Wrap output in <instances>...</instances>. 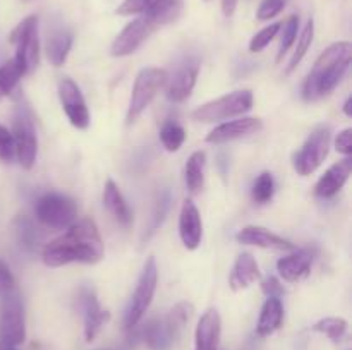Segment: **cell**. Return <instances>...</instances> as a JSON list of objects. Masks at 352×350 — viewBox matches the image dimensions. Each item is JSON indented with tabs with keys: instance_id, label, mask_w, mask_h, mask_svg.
<instances>
[{
	"instance_id": "7402d4cb",
	"label": "cell",
	"mask_w": 352,
	"mask_h": 350,
	"mask_svg": "<svg viewBox=\"0 0 352 350\" xmlns=\"http://www.w3.org/2000/svg\"><path fill=\"white\" fill-rule=\"evenodd\" d=\"M220 333H222V319L217 309H208L203 312L196 326L195 335V350H217L220 342Z\"/></svg>"
},
{
	"instance_id": "9a60e30c",
	"label": "cell",
	"mask_w": 352,
	"mask_h": 350,
	"mask_svg": "<svg viewBox=\"0 0 352 350\" xmlns=\"http://www.w3.org/2000/svg\"><path fill=\"white\" fill-rule=\"evenodd\" d=\"M236 240L244 246H254L261 247V249L270 250H294L296 246L291 240L284 239V237L277 235V233L270 232L268 229L260 225H248L237 232Z\"/></svg>"
},
{
	"instance_id": "484cf974",
	"label": "cell",
	"mask_w": 352,
	"mask_h": 350,
	"mask_svg": "<svg viewBox=\"0 0 352 350\" xmlns=\"http://www.w3.org/2000/svg\"><path fill=\"white\" fill-rule=\"evenodd\" d=\"M284 323V305L277 297H268L261 307L260 318L256 325V335L261 338L274 335Z\"/></svg>"
},
{
	"instance_id": "ac0fdd59",
	"label": "cell",
	"mask_w": 352,
	"mask_h": 350,
	"mask_svg": "<svg viewBox=\"0 0 352 350\" xmlns=\"http://www.w3.org/2000/svg\"><path fill=\"white\" fill-rule=\"evenodd\" d=\"M179 235L188 250L198 249L203 239V222L198 208L191 199L182 202L181 215H179Z\"/></svg>"
},
{
	"instance_id": "d590c367",
	"label": "cell",
	"mask_w": 352,
	"mask_h": 350,
	"mask_svg": "<svg viewBox=\"0 0 352 350\" xmlns=\"http://www.w3.org/2000/svg\"><path fill=\"white\" fill-rule=\"evenodd\" d=\"M280 26L282 23H274V24H268L267 27H263L261 31H258L250 41V50L258 54V51H263L272 41L277 38V34L280 33Z\"/></svg>"
},
{
	"instance_id": "8d00e7d4",
	"label": "cell",
	"mask_w": 352,
	"mask_h": 350,
	"mask_svg": "<svg viewBox=\"0 0 352 350\" xmlns=\"http://www.w3.org/2000/svg\"><path fill=\"white\" fill-rule=\"evenodd\" d=\"M16 233H17V240H19L21 246H23L24 249L31 250L36 247L38 232L30 220L23 218V216H21V218H17L16 220Z\"/></svg>"
},
{
	"instance_id": "ab89813d",
	"label": "cell",
	"mask_w": 352,
	"mask_h": 350,
	"mask_svg": "<svg viewBox=\"0 0 352 350\" xmlns=\"http://www.w3.org/2000/svg\"><path fill=\"white\" fill-rule=\"evenodd\" d=\"M14 290H16V280H14L12 271L6 261L0 259V295L3 297Z\"/></svg>"
},
{
	"instance_id": "f1b7e54d",
	"label": "cell",
	"mask_w": 352,
	"mask_h": 350,
	"mask_svg": "<svg viewBox=\"0 0 352 350\" xmlns=\"http://www.w3.org/2000/svg\"><path fill=\"white\" fill-rule=\"evenodd\" d=\"M23 78V71H21L19 64L14 58H10L6 64L0 65V100L3 96L10 95L14 91V88L17 86V82Z\"/></svg>"
},
{
	"instance_id": "52a82bcc",
	"label": "cell",
	"mask_w": 352,
	"mask_h": 350,
	"mask_svg": "<svg viewBox=\"0 0 352 350\" xmlns=\"http://www.w3.org/2000/svg\"><path fill=\"white\" fill-rule=\"evenodd\" d=\"M16 48L14 60L19 64L24 75L31 74L40 64V36H38V17L28 16L12 30L9 38Z\"/></svg>"
},
{
	"instance_id": "5bb4252c",
	"label": "cell",
	"mask_w": 352,
	"mask_h": 350,
	"mask_svg": "<svg viewBox=\"0 0 352 350\" xmlns=\"http://www.w3.org/2000/svg\"><path fill=\"white\" fill-rule=\"evenodd\" d=\"M261 127H263V122L256 117H237V119L220 124L215 129L210 130V134L206 136V143L226 144L230 141L243 139L251 134L260 132Z\"/></svg>"
},
{
	"instance_id": "ffe728a7",
	"label": "cell",
	"mask_w": 352,
	"mask_h": 350,
	"mask_svg": "<svg viewBox=\"0 0 352 350\" xmlns=\"http://www.w3.org/2000/svg\"><path fill=\"white\" fill-rule=\"evenodd\" d=\"M313 253L309 249H294L289 256L280 257L277 261V271L285 281L294 283V281L305 280L311 271Z\"/></svg>"
},
{
	"instance_id": "f546056e",
	"label": "cell",
	"mask_w": 352,
	"mask_h": 350,
	"mask_svg": "<svg viewBox=\"0 0 352 350\" xmlns=\"http://www.w3.org/2000/svg\"><path fill=\"white\" fill-rule=\"evenodd\" d=\"M347 328H349V325H347L344 318H323L313 325V331L322 333V335H325L332 342L342 340L346 336Z\"/></svg>"
},
{
	"instance_id": "6da1fadb",
	"label": "cell",
	"mask_w": 352,
	"mask_h": 350,
	"mask_svg": "<svg viewBox=\"0 0 352 350\" xmlns=\"http://www.w3.org/2000/svg\"><path fill=\"white\" fill-rule=\"evenodd\" d=\"M103 254L105 244L98 226L91 218H82L43 247L41 261L48 268H60L72 263L96 264L103 259Z\"/></svg>"
},
{
	"instance_id": "83f0119b",
	"label": "cell",
	"mask_w": 352,
	"mask_h": 350,
	"mask_svg": "<svg viewBox=\"0 0 352 350\" xmlns=\"http://www.w3.org/2000/svg\"><path fill=\"white\" fill-rule=\"evenodd\" d=\"M313 38H315V21L309 19L308 23L305 24V27H302L301 34H299L296 50H294V54H292L291 60H289L287 69H285V75H289L292 71H296V67L301 64V60L305 58V55L308 54L309 47H311Z\"/></svg>"
},
{
	"instance_id": "74e56055",
	"label": "cell",
	"mask_w": 352,
	"mask_h": 350,
	"mask_svg": "<svg viewBox=\"0 0 352 350\" xmlns=\"http://www.w3.org/2000/svg\"><path fill=\"white\" fill-rule=\"evenodd\" d=\"M14 158H16V148H14L12 132L0 124V161L10 163Z\"/></svg>"
},
{
	"instance_id": "836d02e7",
	"label": "cell",
	"mask_w": 352,
	"mask_h": 350,
	"mask_svg": "<svg viewBox=\"0 0 352 350\" xmlns=\"http://www.w3.org/2000/svg\"><path fill=\"white\" fill-rule=\"evenodd\" d=\"M192 312H195L192 304H189V302H179V304H175L174 307L170 309V312L167 314L168 323H170L172 329H174L175 335H177L179 338H181L186 325H188L189 319H191Z\"/></svg>"
},
{
	"instance_id": "7bdbcfd3",
	"label": "cell",
	"mask_w": 352,
	"mask_h": 350,
	"mask_svg": "<svg viewBox=\"0 0 352 350\" xmlns=\"http://www.w3.org/2000/svg\"><path fill=\"white\" fill-rule=\"evenodd\" d=\"M237 2H239V0H222V12H223V16H226V17L234 16V12H236Z\"/></svg>"
},
{
	"instance_id": "8fae6325",
	"label": "cell",
	"mask_w": 352,
	"mask_h": 350,
	"mask_svg": "<svg viewBox=\"0 0 352 350\" xmlns=\"http://www.w3.org/2000/svg\"><path fill=\"white\" fill-rule=\"evenodd\" d=\"M26 340L24 309L16 290L3 295L2 314H0V345L17 347Z\"/></svg>"
},
{
	"instance_id": "5b68a950",
	"label": "cell",
	"mask_w": 352,
	"mask_h": 350,
	"mask_svg": "<svg viewBox=\"0 0 352 350\" xmlns=\"http://www.w3.org/2000/svg\"><path fill=\"white\" fill-rule=\"evenodd\" d=\"M167 78H168L167 71H164V69L160 67L141 69L140 74H138L136 79H134L129 105H127V113H126L127 126L134 124L141 115H143V112L150 106V103L153 102L155 96L158 95V91L165 86Z\"/></svg>"
},
{
	"instance_id": "60d3db41",
	"label": "cell",
	"mask_w": 352,
	"mask_h": 350,
	"mask_svg": "<svg viewBox=\"0 0 352 350\" xmlns=\"http://www.w3.org/2000/svg\"><path fill=\"white\" fill-rule=\"evenodd\" d=\"M336 150L339 151L344 156H351L352 154V129L347 127V129L340 130L336 137Z\"/></svg>"
},
{
	"instance_id": "44dd1931",
	"label": "cell",
	"mask_w": 352,
	"mask_h": 350,
	"mask_svg": "<svg viewBox=\"0 0 352 350\" xmlns=\"http://www.w3.org/2000/svg\"><path fill=\"white\" fill-rule=\"evenodd\" d=\"M141 338L150 350H170L179 336L172 329L167 316H164V318L150 319L141 329Z\"/></svg>"
},
{
	"instance_id": "2e32d148",
	"label": "cell",
	"mask_w": 352,
	"mask_h": 350,
	"mask_svg": "<svg viewBox=\"0 0 352 350\" xmlns=\"http://www.w3.org/2000/svg\"><path fill=\"white\" fill-rule=\"evenodd\" d=\"M199 67L196 60H188L182 64L172 78H167V98L174 103H182L191 96L198 81Z\"/></svg>"
},
{
	"instance_id": "b9f144b4",
	"label": "cell",
	"mask_w": 352,
	"mask_h": 350,
	"mask_svg": "<svg viewBox=\"0 0 352 350\" xmlns=\"http://www.w3.org/2000/svg\"><path fill=\"white\" fill-rule=\"evenodd\" d=\"M261 290L267 297H277L280 299V295L284 294V287H282L280 281L275 277H267L261 281Z\"/></svg>"
},
{
	"instance_id": "f35d334b",
	"label": "cell",
	"mask_w": 352,
	"mask_h": 350,
	"mask_svg": "<svg viewBox=\"0 0 352 350\" xmlns=\"http://www.w3.org/2000/svg\"><path fill=\"white\" fill-rule=\"evenodd\" d=\"M287 5V0H263L260 3L256 10V19L258 21H270L275 16L284 10V7Z\"/></svg>"
},
{
	"instance_id": "cb8c5ba5",
	"label": "cell",
	"mask_w": 352,
	"mask_h": 350,
	"mask_svg": "<svg viewBox=\"0 0 352 350\" xmlns=\"http://www.w3.org/2000/svg\"><path fill=\"white\" fill-rule=\"evenodd\" d=\"M103 205L120 225L129 226L133 223V209L129 208L119 185L112 178H109L103 185Z\"/></svg>"
},
{
	"instance_id": "4fadbf2b",
	"label": "cell",
	"mask_w": 352,
	"mask_h": 350,
	"mask_svg": "<svg viewBox=\"0 0 352 350\" xmlns=\"http://www.w3.org/2000/svg\"><path fill=\"white\" fill-rule=\"evenodd\" d=\"M78 301L85 319V340L91 343L100 335L103 326L110 321V312L100 305L93 288H81Z\"/></svg>"
},
{
	"instance_id": "7a4b0ae2",
	"label": "cell",
	"mask_w": 352,
	"mask_h": 350,
	"mask_svg": "<svg viewBox=\"0 0 352 350\" xmlns=\"http://www.w3.org/2000/svg\"><path fill=\"white\" fill-rule=\"evenodd\" d=\"M351 57L352 47L349 41H337L325 48L302 84V98L306 102H316L330 95L349 71Z\"/></svg>"
},
{
	"instance_id": "ee69618b",
	"label": "cell",
	"mask_w": 352,
	"mask_h": 350,
	"mask_svg": "<svg viewBox=\"0 0 352 350\" xmlns=\"http://www.w3.org/2000/svg\"><path fill=\"white\" fill-rule=\"evenodd\" d=\"M352 98L349 96V98L346 100V103H344V106H342V110H344V113H346V117H352Z\"/></svg>"
},
{
	"instance_id": "277c9868",
	"label": "cell",
	"mask_w": 352,
	"mask_h": 350,
	"mask_svg": "<svg viewBox=\"0 0 352 350\" xmlns=\"http://www.w3.org/2000/svg\"><path fill=\"white\" fill-rule=\"evenodd\" d=\"M253 91L251 89H239L220 98L203 103L201 106L192 112V119L196 122H222V120L237 119L253 108Z\"/></svg>"
},
{
	"instance_id": "3957f363",
	"label": "cell",
	"mask_w": 352,
	"mask_h": 350,
	"mask_svg": "<svg viewBox=\"0 0 352 350\" xmlns=\"http://www.w3.org/2000/svg\"><path fill=\"white\" fill-rule=\"evenodd\" d=\"M170 23H174V19H170V17L165 16V14H141L136 19L127 23L126 26H124V30L117 34L116 40L112 41V47H110V55H112V57H127V55H133L138 48H141V45H143L151 34L157 33L160 27L167 26V24Z\"/></svg>"
},
{
	"instance_id": "e575fe53",
	"label": "cell",
	"mask_w": 352,
	"mask_h": 350,
	"mask_svg": "<svg viewBox=\"0 0 352 350\" xmlns=\"http://www.w3.org/2000/svg\"><path fill=\"white\" fill-rule=\"evenodd\" d=\"M170 202H172V198H170V192L168 191H164L160 196H158L157 202H155L153 216H151L150 226H148V233L144 235L146 239H150V237L153 235L158 229H160V225L164 223L165 216H167L168 209H170Z\"/></svg>"
},
{
	"instance_id": "4dcf8cb0",
	"label": "cell",
	"mask_w": 352,
	"mask_h": 350,
	"mask_svg": "<svg viewBox=\"0 0 352 350\" xmlns=\"http://www.w3.org/2000/svg\"><path fill=\"white\" fill-rule=\"evenodd\" d=\"M160 141L164 148L170 153L179 151L186 141V130L184 127L179 126L177 122H165L160 129Z\"/></svg>"
},
{
	"instance_id": "4316f807",
	"label": "cell",
	"mask_w": 352,
	"mask_h": 350,
	"mask_svg": "<svg viewBox=\"0 0 352 350\" xmlns=\"http://www.w3.org/2000/svg\"><path fill=\"white\" fill-rule=\"evenodd\" d=\"M205 168H206V154L205 151H195L188 158L184 167L186 187L191 194H198L205 185Z\"/></svg>"
},
{
	"instance_id": "1f68e13d",
	"label": "cell",
	"mask_w": 352,
	"mask_h": 350,
	"mask_svg": "<svg viewBox=\"0 0 352 350\" xmlns=\"http://www.w3.org/2000/svg\"><path fill=\"white\" fill-rule=\"evenodd\" d=\"M275 194V178L270 172H261L254 180L253 189H251V196L256 205H267L272 201Z\"/></svg>"
},
{
	"instance_id": "30bf717a",
	"label": "cell",
	"mask_w": 352,
	"mask_h": 350,
	"mask_svg": "<svg viewBox=\"0 0 352 350\" xmlns=\"http://www.w3.org/2000/svg\"><path fill=\"white\" fill-rule=\"evenodd\" d=\"M330 141H332V132H330V127L327 126H318L309 134L301 150L292 158V165H294L298 175L308 177L322 167L325 158L329 156Z\"/></svg>"
},
{
	"instance_id": "d6986e66",
	"label": "cell",
	"mask_w": 352,
	"mask_h": 350,
	"mask_svg": "<svg viewBox=\"0 0 352 350\" xmlns=\"http://www.w3.org/2000/svg\"><path fill=\"white\" fill-rule=\"evenodd\" d=\"M352 174V158L346 156L344 160L333 163L325 174L320 177L315 185V196L322 199H330L342 191L346 182Z\"/></svg>"
},
{
	"instance_id": "8992f818",
	"label": "cell",
	"mask_w": 352,
	"mask_h": 350,
	"mask_svg": "<svg viewBox=\"0 0 352 350\" xmlns=\"http://www.w3.org/2000/svg\"><path fill=\"white\" fill-rule=\"evenodd\" d=\"M158 285V266L155 257H148L144 263L143 271H141L140 278H138L136 288L131 297L129 305L126 309V316H124V326L126 329H134L146 311L150 309L151 302H153L155 292H157Z\"/></svg>"
},
{
	"instance_id": "d4e9b609",
	"label": "cell",
	"mask_w": 352,
	"mask_h": 350,
	"mask_svg": "<svg viewBox=\"0 0 352 350\" xmlns=\"http://www.w3.org/2000/svg\"><path fill=\"white\" fill-rule=\"evenodd\" d=\"M72 33L65 27H55L48 33L47 43H45V51H47V57L50 60L52 65L55 67H62L67 60L69 54H71L72 48Z\"/></svg>"
},
{
	"instance_id": "e0dca14e",
	"label": "cell",
	"mask_w": 352,
	"mask_h": 350,
	"mask_svg": "<svg viewBox=\"0 0 352 350\" xmlns=\"http://www.w3.org/2000/svg\"><path fill=\"white\" fill-rule=\"evenodd\" d=\"M182 0H122L116 12L119 16H141L148 12H160L177 19L182 12Z\"/></svg>"
},
{
	"instance_id": "603a6c76",
	"label": "cell",
	"mask_w": 352,
	"mask_h": 350,
	"mask_svg": "<svg viewBox=\"0 0 352 350\" xmlns=\"http://www.w3.org/2000/svg\"><path fill=\"white\" fill-rule=\"evenodd\" d=\"M261 278L260 266H258L256 259L253 254L243 253L237 256L236 263H234L232 271L229 275V285L234 292H241L250 288L254 281Z\"/></svg>"
},
{
	"instance_id": "7c38bea8",
	"label": "cell",
	"mask_w": 352,
	"mask_h": 350,
	"mask_svg": "<svg viewBox=\"0 0 352 350\" xmlns=\"http://www.w3.org/2000/svg\"><path fill=\"white\" fill-rule=\"evenodd\" d=\"M58 98H60L62 110L67 115L69 122L76 129H88L89 122H91L88 105H86V100L79 86L71 78H62L58 81Z\"/></svg>"
},
{
	"instance_id": "d6a6232c",
	"label": "cell",
	"mask_w": 352,
	"mask_h": 350,
	"mask_svg": "<svg viewBox=\"0 0 352 350\" xmlns=\"http://www.w3.org/2000/svg\"><path fill=\"white\" fill-rule=\"evenodd\" d=\"M298 31H299V17L298 16H289L287 21L280 26V47H278L277 62L284 58V55L291 50L292 45L298 40Z\"/></svg>"
},
{
	"instance_id": "f6af8a7d",
	"label": "cell",
	"mask_w": 352,
	"mask_h": 350,
	"mask_svg": "<svg viewBox=\"0 0 352 350\" xmlns=\"http://www.w3.org/2000/svg\"><path fill=\"white\" fill-rule=\"evenodd\" d=\"M2 350H17V349H16V347H3Z\"/></svg>"
},
{
	"instance_id": "9c48e42d",
	"label": "cell",
	"mask_w": 352,
	"mask_h": 350,
	"mask_svg": "<svg viewBox=\"0 0 352 350\" xmlns=\"http://www.w3.org/2000/svg\"><path fill=\"white\" fill-rule=\"evenodd\" d=\"M12 137L16 148V158L24 170L34 167L38 153V137L34 129L33 117L24 105H17L12 119Z\"/></svg>"
},
{
	"instance_id": "ba28073f",
	"label": "cell",
	"mask_w": 352,
	"mask_h": 350,
	"mask_svg": "<svg viewBox=\"0 0 352 350\" xmlns=\"http://www.w3.org/2000/svg\"><path fill=\"white\" fill-rule=\"evenodd\" d=\"M34 215L48 229L65 230L78 218V205L69 196L48 192L36 201Z\"/></svg>"
}]
</instances>
